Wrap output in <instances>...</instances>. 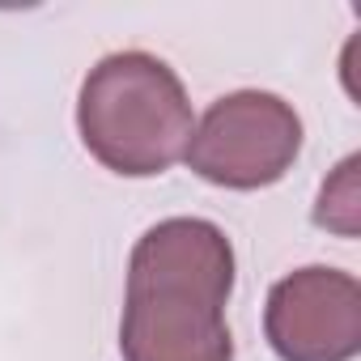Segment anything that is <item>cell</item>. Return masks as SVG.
I'll list each match as a JSON object with an SVG mask.
<instances>
[{
	"label": "cell",
	"mask_w": 361,
	"mask_h": 361,
	"mask_svg": "<svg viewBox=\"0 0 361 361\" xmlns=\"http://www.w3.org/2000/svg\"><path fill=\"white\" fill-rule=\"evenodd\" d=\"M192 128L196 115L183 81L153 51H111L81 81V145L123 178H153L183 161Z\"/></svg>",
	"instance_id": "7a4b0ae2"
},
{
	"label": "cell",
	"mask_w": 361,
	"mask_h": 361,
	"mask_svg": "<svg viewBox=\"0 0 361 361\" xmlns=\"http://www.w3.org/2000/svg\"><path fill=\"white\" fill-rule=\"evenodd\" d=\"M264 336L281 361H353L361 353V281L310 264L268 289Z\"/></svg>",
	"instance_id": "277c9868"
},
{
	"label": "cell",
	"mask_w": 361,
	"mask_h": 361,
	"mask_svg": "<svg viewBox=\"0 0 361 361\" xmlns=\"http://www.w3.org/2000/svg\"><path fill=\"white\" fill-rule=\"evenodd\" d=\"M302 115L272 90L221 94L192 128L183 161L213 188L259 192L293 170L302 153Z\"/></svg>",
	"instance_id": "3957f363"
},
{
	"label": "cell",
	"mask_w": 361,
	"mask_h": 361,
	"mask_svg": "<svg viewBox=\"0 0 361 361\" xmlns=\"http://www.w3.org/2000/svg\"><path fill=\"white\" fill-rule=\"evenodd\" d=\"M357 170H361V157L348 153L331 178L319 188V200H314V226L319 230H331L340 238H357L361 234V188H357Z\"/></svg>",
	"instance_id": "5b68a950"
},
{
	"label": "cell",
	"mask_w": 361,
	"mask_h": 361,
	"mask_svg": "<svg viewBox=\"0 0 361 361\" xmlns=\"http://www.w3.org/2000/svg\"><path fill=\"white\" fill-rule=\"evenodd\" d=\"M234 272V243L217 221L166 217L149 226L128 255L123 361H234L226 323Z\"/></svg>",
	"instance_id": "6da1fadb"
}]
</instances>
